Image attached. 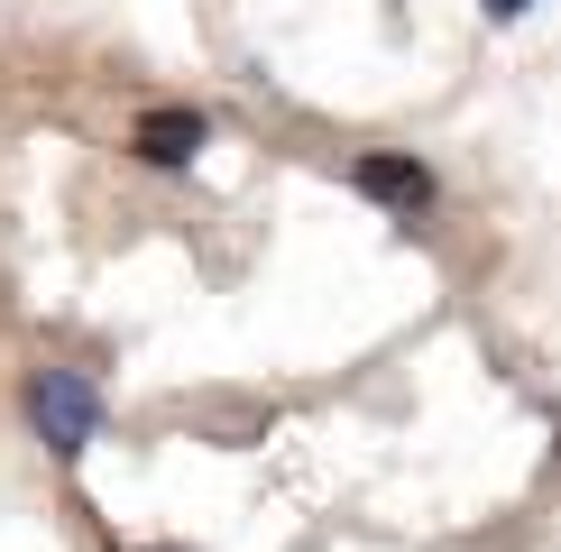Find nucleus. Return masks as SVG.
<instances>
[{
  "mask_svg": "<svg viewBox=\"0 0 561 552\" xmlns=\"http://www.w3.org/2000/svg\"><path fill=\"white\" fill-rule=\"evenodd\" d=\"M28 414H37V433H46V451H65V460L102 433V396H92L75 368H37V378H28Z\"/></svg>",
  "mask_w": 561,
  "mask_h": 552,
  "instance_id": "1",
  "label": "nucleus"
},
{
  "mask_svg": "<svg viewBox=\"0 0 561 552\" xmlns=\"http://www.w3.org/2000/svg\"><path fill=\"white\" fill-rule=\"evenodd\" d=\"M129 148L148 157V166H194V148H203V111H184V102H157V111H138Z\"/></svg>",
  "mask_w": 561,
  "mask_h": 552,
  "instance_id": "2",
  "label": "nucleus"
},
{
  "mask_svg": "<svg viewBox=\"0 0 561 552\" xmlns=\"http://www.w3.org/2000/svg\"><path fill=\"white\" fill-rule=\"evenodd\" d=\"M350 184H359L368 203H387V212H424L433 203V175L414 166V157H387V148H368L359 166H350Z\"/></svg>",
  "mask_w": 561,
  "mask_h": 552,
  "instance_id": "3",
  "label": "nucleus"
},
{
  "mask_svg": "<svg viewBox=\"0 0 561 552\" xmlns=\"http://www.w3.org/2000/svg\"><path fill=\"white\" fill-rule=\"evenodd\" d=\"M479 10H488V19H525L534 0H479Z\"/></svg>",
  "mask_w": 561,
  "mask_h": 552,
  "instance_id": "4",
  "label": "nucleus"
},
{
  "mask_svg": "<svg viewBox=\"0 0 561 552\" xmlns=\"http://www.w3.org/2000/svg\"><path fill=\"white\" fill-rule=\"evenodd\" d=\"M157 552H184V543H157Z\"/></svg>",
  "mask_w": 561,
  "mask_h": 552,
  "instance_id": "5",
  "label": "nucleus"
}]
</instances>
